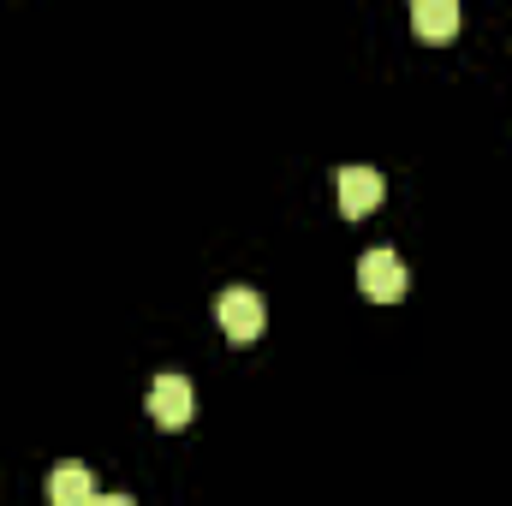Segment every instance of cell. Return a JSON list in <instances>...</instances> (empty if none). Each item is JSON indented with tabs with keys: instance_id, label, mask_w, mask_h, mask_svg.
Segmentation results:
<instances>
[{
	"instance_id": "obj_5",
	"label": "cell",
	"mask_w": 512,
	"mask_h": 506,
	"mask_svg": "<svg viewBox=\"0 0 512 506\" xmlns=\"http://www.w3.org/2000/svg\"><path fill=\"white\" fill-rule=\"evenodd\" d=\"M48 506H96V477L78 459H60L48 471Z\"/></svg>"
},
{
	"instance_id": "obj_3",
	"label": "cell",
	"mask_w": 512,
	"mask_h": 506,
	"mask_svg": "<svg viewBox=\"0 0 512 506\" xmlns=\"http://www.w3.org/2000/svg\"><path fill=\"white\" fill-rule=\"evenodd\" d=\"M358 286L376 298V304H399L405 298V286H411V274H405V262L393 251H370L358 262Z\"/></svg>"
},
{
	"instance_id": "obj_6",
	"label": "cell",
	"mask_w": 512,
	"mask_h": 506,
	"mask_svg": "<svg viewBox=\"0 0 512 506\" xmlns=\"http://www.w3.org/2000/svg\"><path fill=\"white\" fill-rule=\"evenodd\" d=\"M411 30L429 36V42H447V36H459V6L453 0H417L411 6Z\"/></svg>"
},
{
	"instance_id": "obj_4",
	"label": "cell",
	"mask_w": 512,
	"mask_h": 506,
	"mask_svg": "<svg viewBox=\"0 0 512 506\" xmlns=\"http://www.w3.org/2000/svg\"><path fill=\"white\" fill-rule=\"evenodd\" d=\"M191 411H197L191 381H185V376H155V387H149V417H155L161 429H185V423H191Z\"/></svg>"
},
{
	"instance_id": "obj_1",
	"label": "cell",
	"mask_w": 512,
	"mask_h": 506,
	"mask_svg": "<svg viewBox=\"0 0 512 506\" xmlns=\"http://www.w3.org/2000/svg\"><path fill=\"white\" fill-rule=\"evenodd\" d=\"M215 316H221V334L233 346H251V340H262V328H268V304H262L256 286H227L221 304H215Z\"/></svg>"
},
{
	"instance_id": "obj_7",
	"label": "cell",
	"mask_w": 512,
	"mask_h": 506,
	"mask_svg": "<svg viewBox=\"0 0 512 506\" xmlns=\"http://www.w3.org/2000/svg\"><path fill=\"white\" fill-rule=\"evenodd\" d=\"M96 506H137L131 495H96Z\"/></svg>"
},
{
	"instance_id": "obj_2",
	"label": "cell",
	"mask_w": 512,
	"mask_h": 506,
	"mask_svg": "<svg viewBox=\"0 0 512 506\" xmlns=\"http://www.w3.org/2000/svg\"><path fill=\"white\" fill-rule=\"evenodd\" d=\"M334 191H340V215L346 221H364L370 209H382V173L376 167H340L334 173Z\"/></svg>"
}]
</instances>
